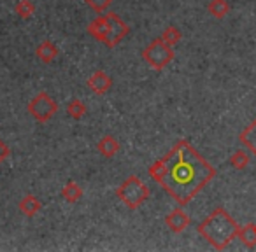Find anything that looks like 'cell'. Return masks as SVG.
Instances as JSON below:
<instances>
[{"instance_id":"7","label":"cell","mask_w":256,"mask_h":252,"mask_svg":"<svg viewBox=\"0 0 256 252\" xmlns=\"http://www.w3.org/2000/svg\"><path fill=\"white\" fill-rule=\"evenodd\" d=\"M86 84H88V88L92 89L95 95H106V93L110 89V86H112V79H110V75L106 74L104 70H96L90 75Z\"/></svg>"},{"instance_id":"18","label":"cell","mask_w":256,"mask_h":252,"mask_svg":"<svg viewBox=\"0 0 256 252\" xmlns=\"http://www.w3.org/2000/svg\"><path fill=\"white\" fill-rule=\"evenodd\" d=\"M14 12L22 19H28V18H32L34 12H36V5H34L32 0H18L14 5Z\"/></svg>"},{"instance_id":"4","label":"cell","mask_w":256,"mask_h":252,"mask_svg":"<svg viewBox=\"0 0 256 252\" xmlns=\"http://www.w3.org/2000/svg\"><path fill=\"white\" fill-rule=\"evenodd\" d=\"M174 56L176 54H174L172 46H168L162 37L153 39L142 51L144 61H146L151 68H154V70H158V72L164 70V68L174 60Z\"/></svg>"},{"instance_id":"20","label":"cell","mask_w":256,"mask_h":252,"mask_svg":"<svg viewBox=\"0 0 256 252\" xmlns=\"http://www.w3.org/2000/svg\"><path fill=\"white\" fill-rule=\"evenodd\" d=\"M162 39L165 40V42L168 44V46H176V44L181 40V37H182V33H181V30L178 28V26H174V25H170V26H167V28L162 32Z\"/></svg>"},{"instance_id":"17","label":"cell","mask_w":256,"mask_h":252,"mask_svg":"<svg viewBox=\"0 0 256 252\" xmlns=\"http://www.w3.org/2000/svg\"><path fill=\"white\" fill-rule=\"evenodd\" d=\"M86 110H88V109H86V105L79 98H72L70 102H68V105H67V114L76 121L82 119V117L86 116Z\"/></svg>"},{"instance_id":"13","label":"cell","mask_w":256,"mask_h":252,"mask_svg":"<svg viewBox=\"0 0 256 252\" xmlns=\"http://www.w3.org/2000/svg\"><path fill=\"white\" fill-rule=\"evenodd\" d=\"M62 198L67 203H78L82 198V188L76 181H68L62 188Z\"/></svg>"},{"instance_id":"21","label":"cell","mask_w":256,"mask_h":252,"mask_svg":"<svg viewBox=\"0 0 256 252\" xmlns=\"http://www.w3.org/2000/svg\"><path fill=\"white\" fill-rule=\"evenodd\" d=\"M84 2L92 11L98 12V14L106 12L110 7V4H112V0H84Z\"/></svg>"},{"instance_id":"10","label":"cell","mask_w":256,"mask_h":252,"mask_svg":"<svg viewBox=\"0 0 256 252\" xmlns=\"http://www.w3.org/2000/svg\"><path fill=\"white\" fill-rule=\"evenodd\" d=\"M36 56L39 58L42 63L50 65L54 61V58L58 56V47L54 42H51L50 39L42 40V42L39 44V46L36 47Z\"/></svg>"},{"instance_id":"14","label":"cell","mask_w":256,"mask_h":252,"mask_svg":"<svg viewBox=\"0 0 256 252\" xmlns=\"http://www.w3.org/2000/svg\"><path fill=\"white\" fill-rule=\"evenodd\" d=\"M238 140L256 156V119L249 124L248 128H244V132L238 135Z\"/></svg>"},{"instance_id":"6","label":"cell","mask_w":256,"mask_h":252,"mask_svg":"<svg viewBox=\"0 0 256 252\" xmlns=\"http://www.w3.org/2000/svg\"><path fill=\"white\" fill-rule=\"evenodd\" d=\"M106 25H107V33L104 44L107 47H116L130 33V26L116 12H106Z\"/></svg>"},{"instance_id":"8","label":"cell","mask_w":256,"mask_h":252,"mask_svg":"<svg viewBox=\"0 0 256 252\" xmlns=\"http://www.w3.org/2000/svg\"><path fill=\"white\" fill-rule=\"evenodd\" d=\"M190 223H192L190 216L181 209L172 210L170 214H167V216H165V224H167L168 230L174 231V233H181V231H184L186 228L190 226Z\"/></svg>"},{"instance_id":"5","label":"cell","mask_w":256,"mask_h":252,"mask_svg":"<svg viewBox=\"0 0 256 252\" xmlns=\"http://www.w3.org/2000/svg\"><path fill=\"white\" fill-rule=\"evenodd\" d=\"M26 110H28V114L36 121H39V123H48V121L58 112V103L51 98L50 93L40 91L28 102Z\"/></svg>"},{"instance_id":"9","label":"cell","mask_w":256,"mask_h":252,"mask_svg":"<svg viewBox=\"0 0 256 252\" xmlns=\"http://www.w3.org/2000/svg\"><path fill=\"white\" fill-rule=\"evenodd\" d=\"M120 149H121L120 142H118V139L112 135H104L102 139L96 142V151H98L104 158H114L120 153Z\"/></svg>"},{"instance_id":"1","label":"cell","mask_w":256,"mask_h":252,"mask_svg":"<svg viewBox=\"0 0 256 252\" xmlns=\"http://www.w3.org/2000/svg\"><path fill=\"white\" fill-rule=\"evenodd\" d=\"M148 174L181 207L188 205L216 177L212 165L188 140L176 142L164 158L151 165Z\"/></svg>"},{"instance_id":"2","label":"cell","mask_w":256,"mask_h":252,"mask_svg":"<svg viewBox=\"0 0 256 252\" xmlns=\"http://www.w3.org/2000/svg\"><path fill=\"white\" fill-rule=\"evenodd\" d=\"M238 224L235 223V219L223 209L218 207L207 219H204L202 223L196 226L198 235H202L216 251H223L226 249L232 242L237 238L238 235Z\"/></svg>"},{"instance_id":"16","label":"cell","mask_w":256,"mask_h":252,"mask_svg":"<svg viewBox=\"0 0 256 252\" xmlns=\"http://www.w3.org/2000/svg\"><path fill=\"white\" fill-rule=\"evenodd\" d=\"M207 11L214 18L223 19L230 12V4H228V0H210L209 5H207Z\"/></svg>"},{"instance_id":"15","label":"cell","mask_w":256,"mask_h":252,"mask_svg":"<svg viewBox=\"0 0 256 252\" xmlns=\"http://www.w3.org/2000/svg\"><path fill=\"white\" fill-rule=\"evenodd\" d=\"M237 238L248 249H254L256 247V226L254 224H246V226H240L238 228Z\"/></svg>"},{"instance_id":"11","label":"cell","mask_w":256,"mask_h":252,"mask_svg":"<svg viewBox=\"0 0 256 252\" xmlns=\"http://www.w3.org/2000/svg\"><path fill=\"white\" fill-rule=\"evenodd\" d=\"M40 207H42V203H40V200L37 198L36 195H25L22 198V202L18 203V209L20 212L23 214L25 217H36L37 214H39Z\"/></svg>"},{"instance_id":"23","label":"cell","mask_w":256,"mask_h":252,"mask_svg":"<svg viewBox=\"0 0 256 252\" xmlns=\"http://www.w3.org/2000/svg\"><path fill=\"white\" fill-rule=\"evenodd\" d=\"M254 226H256V224H254Z\"/></svg>"},{"instance_id":"12","label":"cell","mask_w":256,"mask_h":252,"mask_svg":"<svg viewBox=\"0 0 256 252\" xmlns=\"http://www.w3.org/2000/svg\"><path fill=\"white\" fill-rule=\"evenodd\" d=\"M88 33L98 42H104L106 40V33H107V25H106V14H100L93 19L92 23L88 25Z\"/></svg>"},{"instance_id":"19","label":"cell","mask_w":256,"mask_h":252,"mask_svg":"<svg viewBox=\"0 0 256 252\" xmlns=\"http://www.w3.org/2000/svg\"><path fill=\"white\" fill-rule=\"evenodd\" d=\"M249 161H251V156H249V153H246L244 149L235 151V153L230 156V165L235 168V170H244V168L249 165Z\"/></svg>"},{"instance_id":"3","label":"cell","mask_w":256,"mask_h":252,"mask_svg":"<svg viewBox=\"0 0 256 252\" xmlns=\"http://www.w3.org/2000/svg\"><path fill=\"white\" fill-rule=\"evenodd\" d=\"M150 188L137 175L126 177L116 189V196L120 198V202L130 210H137L139 207H142L150 200Z\"/></svg>"},{"instance_id":"22","label":"cell","mask_w":256,"mask_h":252,"mask_svg":"<svg viewBox=\"0 0 256 252\" xmlns=\"http://www.w3.org/2000/svg\"><path fill=\"white\" fill-rule=\"evenodd\" d=\"M9 156H11V147H9L4 140L0 139V165L4 163Z\"/></svg>"}]
</instances>
